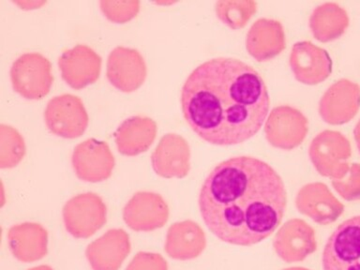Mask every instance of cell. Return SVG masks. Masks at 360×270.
Listing matches in <instances>:
<instances>
[{
  "instance_id": "obj_26",
  "label": "cell",
  "mask_w": 360,
  "mask_h": 270,
  "mask_svg": "<svg viewBox=\"0 0 360 270\" xmlns=\"http://www.w3.org/2000/svg\"><path fill=\"white\" fill-rule=\"evenodd\" d=\"M342 177H345V180H333L335 190L349 201L360 199V165L354 163L349 166Z\"/></svg>"
},
{
  "instance_id": "obj_3",
  "label": "cell",
  "mask_w": 360,
  "mask_h": 270,
  "mask_svg": "<svg viewBox=\"0 0 360 270\" xmlns=\"http://www.w3.org/2000/svg\"><path fill=\"white\" fill-rule=\"evenodd\" d=\"M11 82L14 91L27 100H41L53 83L52 64L39 53H25L13 62Z\"/></svg>"
},
{
  "instance_id": "obj_6",
  "label": "cell",
  "mask_w": 360,
  "mask_h": 270,
  "mask_svg": "<svg viewBox=\"0 0 360 270\" xmlns=\"http://www.w3.org/2000/svg\"><path fill=\"white\" fill-rule=\"evenodd\" d=\"M44 120L53 134L65 139H75L86 131L89 117L80 98L62 94L51 98L47 103Z\"/></svg>"
},
{
  "instance_id": "obj_25",
  "label": "cell",
  "mask_w": 360,
  "mask_h": 270,
  "mask_svg": "<svg viewBox=\"0 0 360 270\" xmlns=\"http://www.w3.org/2000/svg\"><path fill=\"white\" fill-rule=\"evenodd\" d=\"M100 7L106 18L117 24H125L136 17L139 1H101Z\"/></svg>"
},
{
  "instance_id": "obj_9",
  "label": "cell",
  "mask_w": 360,
  "mask_h": 270,
  "mask_svg": "<svg viewBox=\"0 0 360 270\" xmlns=\"http://www.w3.org/2000/svg\"><path fill=\"white\" fill-rule=\"evenodd\" d=\"M106 76L115 89L121 92L131 93L145 83L148 67L139 51L117 46L109 53Z\"/></svg>"
},
{
  "instance_id": "obj_11",
  "label": "cell",
  "mask_w": 360,
  "mask_h": 270,
  "mask_svg": "<svg viewBox=\"0 0 360 270\" xmlns=\"http://www.w3.org/2000/svg\"><path fill=\"white\" fill-rule=\"evenodd\" d=\"M101 63V56L86 44H77L63 51L58 58L62 79L76 90L83 89L98 80Z\"/></svg>"
},
{
  "instance_id": "obj_10",
  "label": "cell",
  "mask_w": 360,
  "mask_h": 270,
  "mask_svg": "<svg viewBox=\"0 0 360 270\" xmlns=\"http://www.w3.org/2000/svg\"><path fill=\"white\" fill-rule=\"evenodd\" d=\"M309 155L321 174L340 179L350 166L345 162L351 157L350 143L340 132L326 131L312 141Z\"/></svg>"
},
{
  "instance_id": "obj_8",
  "label": "cell",
  "mask_w": 360,
  "mask_h": 270,
  "mask_svg": "<svg viewBox=\"0 0 360 270\" xmlns=\"http://www.w3.org/2000/svg\"><path fill=\"white\" fill-rule=\"evenodd\" d=\"M169 215L167 202L153 191H138L123 208L124 221L135 232L160 229L167 224Z\"/></svg>"
},
{
  "instance_id": "obj_28",
  "label": "cell",
  "mask_w": 360,
  "mask_h": 270,
  "mask_svg": "<svg viewBox=\"0 0 360 270\" xmlns=\"http://www.w3.org/2000/svg\"><path fill=\"white\" fill-rule=\"evenodd\" d=\"M14 4L18 5L20 7H21V6L27 5L24 10H31V8L41 7L42 5L46 4V2H14Z\"/></svg>"
},
{
  "instance_id": "obj_24",
  "label": "cell",
  "mask_w": 360,
  "mask_h": 270,
  "mask_svg": "<svg viewBox=\"0 0 360 270\" xmlns=\"http://www.w3.org/2000/svg\"><path fill=\"white\" fill-rule=\"evenodd\" d=\"M217 16L224 24L233 30L246 25L250 17L256 11V3L239 1H221L216 3Z\"/></svg>"
},
{
  "instance_id": "obj_14",
  "label": "cell",
  "mask_w": 360,
  "mask_h": 270,
  "mask_svg": "<svg viewBox=\"0 0 360 270\" xmlns=\"http://www.w3.org/2000/svg\"><path fill=\"white\" fill-rule=\"evenodd\" d=\"M131 252L129 233L124 229H110L89 244L86 257L93 270H118Z\"/></svg>"
},
{
  "instance_id": "obj_31",
  "label": "cell",
  "mask_w": 360,
  "mask_h": 270,
  "mask_svg": "<svg viewBox=\"0 0 360 270\" xmlns=\"http://www.w3.org/2000/svg\"><path fill=\"white\" fill-rule=\"evenodd\" d=\"M283 270H309V269H305V267L295 266V267H290V269H283Z\"/></svg>"
},
{
  "instance_id": "obj_15",
  "label": "cell",
  "mask_w": 360,
  "mask_h": 270,
  "mask_svg": "<svg viewBox=\"0 0 360 270\" xmlns=\"http://www.w3.org/2000/svg\"><path fill=\"white\" fill-rule=\"evenodd\" d=\"M290 66L295 77L305 84H317L332 72V60L328 53L311 41L297 42L292 48Z\"/></svg>"
},
{
  "instance_id": "obj_17",
  "label": "cell",
  "mask_w": 360,
  "mask_h": 270,
  "mask_svg": "<svg viewBox=\"0 0 360 270\" xmlns=\"http://www.w3.org/2000/svg\"><path fill=\"white\" fill-rule=\"evenodd\" d=\"M314 231L301 219H291L278 231L274 249L283 260L291 263L303 260L316 250Z\"/></svg>"
},
{
  "instance_id": "obj_1",
  "label": "cell",
  "mask_w": 360,
  "mask_h": 270,
  "mask_svg": "<svg viewBox=\"0 0 360 270\" xmlns=\"http://www.w3.org/2000/svg\"><path fill=\"white\" fill-rule=\"evenodd\" d=\"M287 191L277 171L258 158L219 162L200 190V214L219 240L250 247L269 238L283 221Z\"/></svg>"
},
{
  "instance_id": "obj_19",
  "label": "cell",
  "mask_w": 360,
  "mask_h": 270,
  "mask_svg": "<svg viewBox=\"0 0 360 270\" xmlns=\"http://www.w3.org/2000/svg\"><path fill=\"white\" fill-rule=\"evenodd\" d=\"M157 123L145 115L127 118L115 131L117 150L124 156L134 157L148 151L156 139Z\"/></svg>"
},
{
  "instance_id": "obj_12",
  "label": "cell",
  "mask_w": 360,
  "mask_h": 270,
  "mask_svg": "<svg viewBox=\"0 0 360 270\" xmlns=\"http://www.w3.org/2000/svg\"><path fill=\"white\" fill-rule=\"evenodd\" d=\"M309 131L302 112L290 106L276 107L266 121V136L275 148L292 149L300 146Z\"/></svg>"
},
{
  "instance_id": "obj_20",
  "label": "cell",
  "mask_w": 360,
  "mask_h": 270,
  "mask_svg": "<svg viewBox=\"0 0 360 270\" xmlns=\"http://www.w3.org/2000/svg\"><path fill=\"white\" fill-rule=\"evenodd\" d=\"M207 241L202 228L193 221L176 222L168 229L165 252L176 260H191L198 257Z\"/></svg>"
},
{
  "instance_id": "obj_7",
  "label": "cell",
  "mask_w": 360,
  "mask_h": 270,
  "mask_svg": "<svg viewBox=\"0 0 360 270\" xmlns=\"http://www.w3.org/2000/svg\"><path fill=\"white\" fill-rule=\"evenodd\" d=\"M72 165L79 179L98 183L112 176L115 160L108 143L90 138L73 149Z\"/></svg>"
},
{
  "instance_id": "obj_21",
  "label": "cell",
  "mask_w": 360,
  "mask_h": 270,
  "mask_svg": "<svg viewBox=\"0 0 360 270\" xmlns=\"http://www.w3.org/2000/svg\"><path fill=\"white\" fill-rule=\"evenodd\" d=\"M247 50L258 61L274 58L285 47L283 28L280 22L259 19L247 34Z\"/></svg>"
},
{
  "instance_id": "obj_29",
  "label": "cell",
  "mask_w": 360,
  "mask_h": 270,
  "mask_svg": "<svg viewBox=\"0 0 360 270\" xmlns=\"http://www.w3.org/2000/svg\"><path fill=\"white\" fill-rule=\"evenodd\" d=\"M354 140H356L357 148H359V151L360 153V120L357 122L356 128H354Z\"/></svg>"
},
{
  "instance_id": "obj_5",
  "label": "cell",
  "mask_w": 360,
  "mask_h": 270,
  "mask_svg": "<svg viewBox=\"0 0 360 270\" xmlns=\"http://www.w3.org/2000/svg\"><path fill=\"white\" fill-rule=\"evenodd\" d=\"M65 228L75 238L94 236L107 222V207L95 193L73 196L62 210Z\"/></svg>"
},
{
  "instance_id": "obj_4",
  "label": "cell",
  "mask_w": 360,
  "mask_h": 270,
  "mask_svg": "<svg viewBox=\"0 0 360 270\" xmlns=\"http://www.w3.org/2000/svg\"><path fill=\"white\" fill-rule=\"evenodd\" d=\"M323 270H360V215L338 225L323 248Z\"/></svg>"
},
{
  "instance_id": "obj_18",
  "label": "cell",
  "mask_w": 360,
  "mask_h": 270,
  "mask_svg": "<svg viewBox=\"0 0 360 270\" xmlns=\"http://www.w3.org/2000/svg\"><path fill=\"white\" fill-rule=\"evenodd\" d=\"M8 247L17 260L32 263L48 253V232L41 224L24 222L8 231Z\"/></svg>"
},
{
  "instance_id": "obj_30",
  "label": "cell",
  "mask_w": 360,
  "mask_h": 270,
  "mask_svg": "<svg viewBox=\"0 0 360 270\" xmlns=\"http://www.w3.org/2000/svg\"><path fill=\"white\" fill-rule=\"evenodd\" d=\"M27 270H53L52 267L49 266H44V264H42V266H35L32 267V269H30Z\"/></svg>"
},
{
  "instance_id": "obj_2",
  "label": "cell",
  "mask_w": 360,
  "mask_h": 270,
  "mask_svg": "<svg viewBox=\"0 0 360 270\" xmlns=\"http://www.w3.org/2000/svg\"><path fill=\"white\" fill-rule=\"evenodd\" d=\"M191 131L214 146L243 143L260 131L270 109L261 73L240 59H208L186 79L180 94Z\"/></svg>"
},
{
  "instance_id": "obj_16",
  "label": "cell",
  "mask_w": 360,
  "mask_h": 270,
  "mask_svg": "<svg viewBox=\"0 0 360 270\" xmlns=\"http://www.w3.org/2000/svg\"><path fill=\"white\" fill-rule=\"evenodd\" d=\"M360 87L353 82H336L323 96L320 103V115L326 122L340 125L349 122L359 112Z\"/></svg>"
},
{
  "instance_id": "obj_23",
  "label": "cell",
  "mask_w": 360,
  "mask_h": 270,
  "mask_svg": "<svg viewBox=\"0 0 360 270\" xmlns=\"http://www.w3.org/2000/svg\"><path fill=\"white\" fill-rule=\"evenodd\" d=\"M0 168L10 169L18 165L24 159V138L13 127L0 126Z\"/></svg>"
},
{
  "instance_id": "obj_13",
  "label": "cell",
  "mask_w": 360,
  "mask_h": 270,
  "mask_svg": "<svg viewBox=\"0 0 360 270\" xmlns=\"http://www.w3.org/2000/svg\"><path fill=\"white\" fill-rule=\"evenodd\" d=\"M191 150L187 141L176 134L160 138L151 155L152 168L165 179H183L191 169Z\"/></svg>"
},
{
  "instance_id": "obj_27",
  "label": "cell",
  "mask_w": 360,
  "mask_h": 270,
  "mask_svg": "<svg viewBox=\"0 0 360 270\" xmlns=\"http://www.w3.org/2000/svg\"><path fill=\"white\" fill-rule=\"evenodd\" d=\"M125 270H168V264L159 253L139 252Z\"/></svg>"
},
{
  "instance_id": "obj_22",
  "label": "cell",
  "mask_w": 360,
  "mask_h": 270,
  "mask_svg": "<svg viewBox=\"0 0 360 270\" xmlns=\"http://www.w3.org/2000/svg\"><path fill=\"white\" fill-rule=\"evenodd\" d=\"M349 25L347 13L335 3L321 5L311 17V28L320 41H333L345 32Z\"/></svg>"
}]
</instances>
